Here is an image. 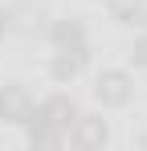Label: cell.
I'll list each match as a JSON object with an SVG mask.
<instances>
[{
	"mask_svg": "<svg viewBox=\"0 0 147 151\" xmlns=\"http://www.w3.org/2000/svg\"><path fill=\"white\" fill-rule=\"evenodd\" d=\"M74 119H78V102L70 94H49L45 102L33 106V119L24 123L29 147H61Z\"/></svg>",
	"mask_w": 147,
	"mask_h": 151,
	"instance_id": "obj_1",
	"label": "cell"
},
{
	"mask_svg": "<svg viewBox=\"0 0 147 151\" xmlns=\"http://www.w3.org/2000/svg\"><path fill=\"white\" fill-rule=\"evenodd\" d=\"M66 143H74V147H82V151L106 147V143H110V123H106L102 114H82V110H78V119H74L70 131H66Z\"/></svg>",
	"mask_w": 147,
	"mask_h": 151,
	"instance_id": "obj_2",
	"label": "cell"
},
{
	"mask_svg": "<svg viewBox=\"0 0 147 151\" xmlns=\"http://www.w3.org/2000/svg\"><path fill=\"white\" fill-rule=\"evenodd\" d=\"M94 98L102 106H127V102L135 98V78L127 74V70H102L94 78Z\"/></svg>",
	"mask_w": 147,
	"mask_h": 151,
	"instance_id": "obj_3",
	"label": "cell"
},
{
	"mask_svg": "<svg viewBox=\"0 0 147 151\" xmlns=\"http://www.w3.org/2000/svg\"><path fill=\"white\" fill-rule=\"evenodd\" d=\"M33 94L24 90L21 82H8V86H0V119L12 127H24L29 119H33Z\"/></svg>",
	"mask_w": 147,
	"mask_h": 151,
	"instance_id": "obj_4",
	"label": "cell"
},
{
	"mask_svg": "<svg viewBox=\"0 0 147 151\" xmlns=\"http://www.w3.org/2000/svg\"><path fill=\"white\" fill-rule=\"evenodd\" d=\"M49 41H53V49H70V53H90V37H86V25L82 21H53L49 25Z\"/></svg>",
	"mask_w": 147,
	"mask_h": 151,
	"instance_id": "obj_5",
	"label": "cell"
},
{
	"mask_svg": "<svg viewBox=\"0 0 147 151\" xmlns=\"http://www.w3.org/2000/svg\"><path fill=\"white\" fill-rule=\"evenodd\" d=\"M86 61H90V53H70V49H53L49 57V78L53 82H61V86H70L74 78L86 70Z\"/></svg>",
	"mask_w": 147,
	"mask_h": 151,
	"instance_id": "obj_6",
	"label": "cell"
},
{
	"mask_svg": "<svg viewBox=\"0 0 147 151\" xmlns=\"http://www.w3.org/2000/svg\"><path fill=\"white\" fill-rule=\"evenodd\" d=\"M110 17L119 25L135 29V25H147V4L143 0H110Z\"/></svg>",
	"mask_w": 147,
	"mask_h": 151,
	"instance_id": "obj_7",
	"label": "cell"
},
{
	"mask_svg": "<svg viewBox=\"0 0 147 151\" xmlns=\"http://www.w3.org/2000/svg\"><path fill=\"white\" fill-rule=\"evenodd\" d=\"M131 61H135L139 70H147V33L135 41V45H131Z\"/></svg>",
	"mask_w": 147,
	"mask_h": 151,
	"instance_id": "obj_8",
	"label": "cell"
},
{
	"mask_svg": "<svg viewBox=\"0 0 147 151\" xmlns=\"http://www.w3.org/2000/svg\"><path fill=\"white\" fill-rule=\"evenodd\" d=\"M8 29H12V17H8V8H0V37H4Z\"/></svg>",
	"mask_w": 147,
	"mask_h": 151,
	"instance_id": "obj_9",
	"label": "cell"
}]
</instances>
